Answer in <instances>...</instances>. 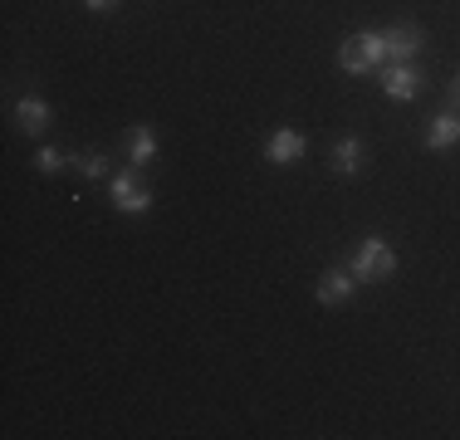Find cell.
<instances>
[{"instance_id":"1","label":"cell","mask_w":460,"mask_h":440,"mask_svg":"<svg viewBox=\"0 0 460 440\" xmlns=\"http://www.w3.org/2000/svg\"><path fill=\"white\" fill-rule=\"evenodd\" d=\"M348 269L358 274V284H377V279H392L397 274V250L387 245L382 235H367L363 245L353 250V264Z\"/></svg>"},{"instance_id":"2","label":"cell","mask_w":460,"mask_h":440,"mask_svg":"<svg viewBox=\"0 0 460 440\" xmlns=\"http://www.w3.org/2000/svg\"><path fill=\"white\" fill-rule=\"evenodd\" d=\"M338 64H343V74H372L382 69V35L377 30H358V35H348L338 44Z\"/></svg>"},{"instance_id":"3","label":"cell","mask_w":460,"mask_h":440,"mask_svg":"<svg viewBox=\"0 0 460 440\" xmlns=\"http://www.w3.org/2000/svg\"><path fill=\"white\" fill-rule=\"evenodd\" d=\"M382 35V59L387 64H411L416 54H421V30L416 25H387V30H377Z\"/></svg>"},{"instance_id":"4","label":"cell","mask_w":460,"mask_h":440,"mask_svg":"<svg viewBox=\"0 0 460 440\" xmlns=\"http://www.w3.org/2000/svg\"><path fill=\"white\" fill-rule=\"evenodd\" d=\"M108 191H113V206H118V211H128V216H142V211H152V191L137 181L133 172H118V176H108Z\"/></svg>"},{"instance_id":"5","label":"cell","mask_w":460,"mask_h":440,"mask_svg":"<svg viewBox=\"0 0 460 440\" xmlns=\"http://www.w3.org/2000/svg\"><path fill=\"white\" fill-rule=\"evenodd\" d=\"M382 93L397 98V103H411L421 93V74L411 64H382Z\"/></svg>"},{"instance_id":"6","label":"cell","mask_w":460,"mask_h":440,"mask_svg":"<svg viewBox=\"0 0 460 440\" xmlns=\"http://www.w3.org/2000/svg\"><path fill=\"white\" fill-rule=\"evenodd\" d=\"M304 132H294V128H275L270 132V142H265V162H275V167H284V162H294V157H304Z\"/></svg>"},{"instance_id":"7","label":"cell","mask_w":460,"mask_h":440,"mask_svg":"<svg viewBox=\"0 0 460 440\" xmlns=\"http://www.w3.org/2000/svg\"><path fill=\"white\" fill-rule=\"evenodd\" d=\"M358 289V274L353 269H328L319 279V304H348Z\"/></svg>"},{"instance_id":"8","label":"cell","mask_w":460,"mask_h":440,"mask_svg":"<svg viewBox=\"0 0 460 440\" xmlns=\"http://www.w3.org/2000/svg\"><path fill=\"white\" fill-rule=\"evenodd\" d=\"M15 118H20V128H25L30 137H40V132L49 128V103H45V98H35V93H25L15 103Z\"/></svg>"},{"instance_id":"9","label":"cell","mask_w":460,"mask_h":440,"mask_svg":"<svg viewBox=\"0 0 460 440\" xmlns=\"http://www.w3.org/2000/svg\"><path fill=\"white\" fill-rule=\"evenodd\" d=\"M460 142V118L451 113V108H446V113H436L431 118V132H426V147L431 152H441V147H456Z\"/></svg>"},{"instance_id":"10","label":"cell","mask_w":460,"mask_h":440,"mask_svg":"<svg viewBox=\"0 0 460 440\" xmlns=\"http://www.w3.org/2000/svg\"><path fill=\"white\" fill-rule=\"evenodd\" d=\"M333 172L338 176H358L363 172V137H343L333 147Z\"/></svg>"},{"instance_id":"11","label":"cell","mask_w":460,"mask_h":440,"mask_svg":"<svg viewBox=\"0 0 460 440\" xmlns=\"http://www.w3.org/2000/svg\"><path fill=\"white\" fill-rule=\"evenodd\" d=\"M152 157H157V132H152V128H133V132H128V162H133V167H147Z\"/></svg>"},{"instance_id":"12","label":"cell","mask_w":460,"mask_h":440,"mask_svg":"<svg viewBox=\"0 0 460 440\" xmlns=\"http://www.w3.org/2000/svg\"><path fill=\"white\" fill-rule=\"evenodd\" d=\"M69 162L84 176H93V181H103V176H108V157H103V152H79V157H69Z\"/></svg>"},{"instance_id":"13","label":"cell","mask_w":460,"mask_h":440,"mask_svg":"<svg viewBox=\"0 0 460 440\" xmlns=\"http://www.w3.org/2000/svg\"><path fill=\"white\" fill-rule=\"evenodd\" d=\"M35 167H40V172H59V167H64V152H59V147H40V152H35Z\"/></svg>"},{"instance_id":"14","label":"cell","mask_w":460,"mask_h":440,"mask_svg":"<svg viewBox=\"0 0 460 440\" xmlns=\"http://www.w3.org/2000/svg\"><path fill=\"white\" fill-rule=\"evenodd\" d=\"M84 5H89V10H98V15H103V10H118V5H123V0H84Z\"/></svg>"},{"instance_id":"15","label":"cell","mask_w":460,"mask_h":440,"mask_svg":"<svg viewBox=\"0 0 460 440\" xmlns=\"http://www.w3.org/2000/svg\"><path fill=\"white\" fill-rule=\"evenodd\" d=\"M451 98H456V103H460V74H456V84H451Z\"/></svg>"}]
</instances>
